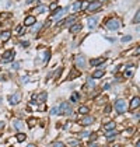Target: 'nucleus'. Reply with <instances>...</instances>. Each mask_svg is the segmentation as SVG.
Wrapping results in <instances>:
<instances>
[{
  "mask_svg": "<svg viewBox=\"0 0 140 147\" xmlns=\"http://www.w3.org/2000/svg\"><path fill=\"white\" fill-rule=\"evenodd\" d=\"M114 109H115L116 113H119V115L125 113L129 109V105H128V102H126V100H123V98H118L116 101L114 102Z\"/></svg>",
  "mask_w": 140,
  "mask_h": 147,
  "instance_id": "obj_1",
  "label": "nucleus"
},
{
  "mask_svg": "<svg viewBox=\"0 0 140 147\" xmlns=\"http://www.w3.org/2000/svg\"><path fill=\"white\" fill-rule=\"evenodd\" d=\"M59 111H60V115H66V116L73 115V108H71L70 102L63 101L60 105H59Z\"/></svg>",
  "mask_w": 140,
  "mask_h": 147,
  "instance_id": "obj_2",
  "label": "nucleus"
},
{
  "mask_svg": "<svg viewBox=\"0 0 140 147\" xmlns=\"http://www.w3.org/2000/svg\"><path fill=\"white\" fill-rule=\"evenodd\" d=\"M120 20H118V18H111V20H108L106 23H105V27L108 28V30H111V31H115L118 28H120Z\"/></svg>",
  "mask_w": 140,
  "mask_h": 147,
  "instance_id": "obj_3",
  "label": "nucleus"
},
{
  "mask_svg": "<svg viewBox=\"0 0 140 147\" xmlns=\"http://www.w3.org/2000/svg\"><path fill=\"white\" fill-rule=\"evenodd\" d=\"M140 108V97H132L129 101V111L136 112Z\"/></svg>",
  "mask_w": 140,
  "mask_h": 147,
  "instance_id": "obj_4",
  "label": "nucleus"
},
{
  "mask_svg": "<svg viewBox=\"0 0 140 147\" xmlns=\"http://www.w3.org/2000/svg\"><path fill=\"white\" fill-rule=\"evenodd\" d=\"M74 63H76V67L80 69V70L87 67V60H85V56H84V55H79V56L76 57Z\"/></svg>",
  "mask_w": 140,
  "mask_h": 147,
  "instance_id": "obj_5",
  "label": "nucleus"
},
{
  "mask_svg": "<svg viewBox=\"0 0 140 147\" xmlns=\"http://www.w3.org/2000/svg\"><path fill=\"white\" fill-rule=\"evenodd\" d=\"M21 97H23V94H21L20 91H15L14 94H11V95L9 97V104H10V105H17L18 102L21 101Z\"/></svg>",
  "mask_w": 140,
  "mask_h": 147,
  "instance_id": "obj_6",
  "label": "nucleus"
},
{
  "mask_svg": "<svg viewBox=\"0 0 140 147\" xmlns=\"http://www.w3.org/2000/svg\"><path fill=\"white\" fill-rule=\"evenodd\" d=\"M94 116H91V115H84L81 119L79 121V125H81V126H90V125L94 123Z\"/></svg>",
  "mask_w": 140,
  "mask_h": 147,
  "instance_id": "obj_7",
  "label": "nucleus"
},
{
  "mask_svg": "<svg viewBox=\"0 0 140 147\" xmlns=\"http://www.w3.org/2000/svg\"><path fill=\"white\" fill-rule=\"evenodd\" d=\"M13 59H14V51H6L1 55V60L3 62H11Z\"/></svg>",
  "mask_w": 140,
  "mask_h": 147,
  "instance_id": "obj_8",
  "label": "nucleus"
},
{
  "mask_svg": "<svg viewBox=\"0 0 140 147\" xmlns=\"http://www.w3.org/2000/svg\"><path fill=\"white\" fill-rule=\"evenodd\" d=\"M85 88H88V90H94L97 86H95V80L91 77V76H87V81H85V86H84Z\"/></svg>",
  "mask_w": 140,
  "mask_h": 147,
  "instance_id": "obj_9",
  "label": "nucleus"
},
{
  "mask_svg": "<svg viewBox=\"0 0 140 147\" xmlns=\"http://www.w3.org/2000/svg\"><path fill=\"white\" fill-rule=\"evenodd\" d=\"M46 98H48L46 91H42L41 94H36V104H45Z\"/></svg>",
  "mask_w": 140,
  "mask_h": 147,
  "instance_id": "obj_10",
  "label": "nucleus"
},
{
  "mask_svg": "<svg viewBox=\"0 0 140 147\" xmlns=\"http://www.w3.org/2000/svg\"><path fill=\"white\" fill-rule=\"evenodd\" d=\"M87 10L88 11H98V10H101V3L100 1H93L91 4H88Z\"/></svg>",
  "mask_w": 140,
  "mask_h": 147,
  "instance_id": "obj_11",
  "label": "nucleus"
},
{
  "mask_svg": "<svg viewBox=\"0 0 140 147\" xmlns=\"http://www.w3.org/2000/svg\"><path fill=\"white\" fill-rule=\"evenodd\" d=\"M116 127V122L115 121H108V122H105L104 123V130L105 132H108V130H114Z\"/></svg>",
  "mask_w": 140,
  "mask_h": 147,
  "instance_id": "obj_12",
  "label": "nucleus"
},
{
  "mask_svg": "<svg viewBox=\"0 0 140 147\" xmlns=\"http://www.w3.org/2000/svg\"><path fill=\"white\" fill-rule=\"evenodd\" d=\"M98 24V17L97 16H94V17H90L88 20H87V25H88V28L90 30H93L94 27Z\"/></svg>",
  "mask_w": 140,
  "mask_h": 147,
  "instance_id": "obj_13",
  "label": "nucleus"
},
{
  "mask_svg": "<svg viewBox=\"0 0 140 147\" xmlns=\"http://www.w3.org/2000/svg\"><path fill=\"white\" fill-rule=\"evenodd\" d=\"M66 11H67V9H59L58 11L55 13V16H53V20H55V21H59V20L66 14Z\"/></svg>",
  "mask_w": 140,
  "mask_h": 147,
  "instance_id": "obj_14",
  "label": "nucleus"
},
{
  "mask_svg": "<svg viewBox=\"0 0 140 147\" xmlns=\"http://www.w3.org/2000/svg\"><path fill=\"white\" fill-rule=\"evenodd\" d=\"M104 74H105V71L102 70V69H97V70L94 71L93 74H91V77H93L94 80H97V79H102V77H104Z\"/></svg>",
  "mask_w": 140,
  "mask_h": 147,
  "instance_id": "obj_15",
  "label": "nucleus"
},
{
  "mask_svg": "<svg viewBox=\"0 0 140 147\" xmlns=\"http://www.w3.org/2000/svg\"><path fill=\"white\" fill-rule=\"evenodd\" d=\"M66 146L67 147H79L80 146V140H79V139H67Z\"/></svg>",
  "mask_w": 140,
  "mask_h": 147,
  "instance_id": "obj_16",
  "label": "nucleus"
},
{
  "mask_svg": "<svg viewBox=\"0 0 140 147\" xmlns=\"http://www.w3.org/2000/svg\"><path fill=\"white\" fill-rule=\"evenodd\" d=\"M105 62V57H97V59H91L90 60V66H100Z\"/></svg>",
  "mask_w": 140,
  "mask_h": 147,
  "instance_id": "obj_17",
  "label": "nucleus"
},
{
  "mask_svg": "<svg viewBox=\"0 0 140 147\" xmlns=\"http://www.w3.org/2000/svg\"><path fill=\"white\" fill-rule=\"evenodd\" d=\"M77 112L80 113V115H88V112H90V107L88 105H80L79 107V109H77Z\"/></svg>",
  "mask_w": 140,
  "mask_h": 147,
  "instance_id": "obj_18",
  "label": "nucleus"
},
{
  "mask_svg": "<svg viewBox=\"0 0 140 147\" xmlns=\"http://www.w3.org/2000/svg\"><path fill=\"white\" fill-rule=\"evenodd\" d=\"M23 126H24V123L21 122V119H14V121H13V127H14L15 130H21Z\"/></svg>",
  "mask_w": 140,
  "mask_h": 147,
  "instance_id": "obj_19",
  "label": "nucleus"
},
{
  "mask_svg": "<svg viewBox=\"0 0 140 147\" xmlns=\"http://www.w3.org/2000/svg\"><path fill=\"white\" fill-rule=\"evenodd\" d=\"M118 133H119V132H118V130H115V129H114V130H108V132H105L104 135H105V137H106L108 140H109V139L112 140V139H114L115 136H118Z\"/></svg>",
  "mask_w": 140,
  "mask_h": 147,
  "instance_id": "obj_20",
  "label": "nucleus"
},
{
  "mask_svg": "<svg viewBox=\"0 0 140 147\" xmlns=\"http://www.w3.org/2000/svg\"><path fill=\"white\" fill-rule=\"evenodd\" d=\"M35 24V17L34 16H28V17H25V20H24V25H34Z\"/></svg>",
  "mask_w": 140,
  "mask_h": 147,
  "instance_id": "obj_21",
  "label": "nucleus"
},
{
  "mask_svg": "<svg viewBox=\"0 0 140 147\" xmlns=\"http://www.w3.org/2000/svg\"><path fill=\"white\" fill-rule=\"evenodd\" d=\"M80 101V94L79 92H71V95H70V102H73V104H76V102Z\"/></svg>",
  "mask_w": 140,
  "mask_h": 147,
  "instance_id": "obj_22",
  "label": "nucleus"
},
{
  "mask_svg": "<svg viewBox=\"0 0 140 147\" xmlns=\"http://www.w3.org/2000/svg\"><path fill=\"white\" fill-rule=\"evenodd\" d=\"M25 139H27V135H25V133H23V132H18V133L15 135V140H17L18 143H23V142H25Z\"/></svg>",
  "mask_w": 140,
  "mask_h": 147,
  "instance_id": "obj_23",
  "label": "nucleus"
},
{
  "mask_svg": "<svg viewBox=\"0 0 140 147\" xmlns=\"http://www.w3.org/2000/svg\"><path fill=\"white\" fill-rule=\"evenodd\" d=\"M91 133L93 132H90V130H81V132H79V139H88Z\"/></svg>",
  "mask_w": 140,
  "mask_h": 147,
  "instance_id": "obj_24",
  "label": "nucleus"
},
{
  "mask_svg": "<svg viewBox=\"0 0 140 147\" xmlns=\"http://www.w3.org/2000/svg\"><path fill=\"white\" fill-rule=\"evenodd\" d=\"M77 77H80V71H79V70H77V69H73V70H71V71H70L69 80L77 79Z\"/></svg>",
  "mask_w": 140,
  "mask_h": 147,
  "instance_id": "obj_25",
  "label": "nucleus"
},
{
  "mask_svg": "<svg viewBox=\"0 0 140 147\" xmlns=\"http://www.w3.org/2000/svg\"><path fill=\"white\" fill-rule=\"evenodd\" d=\"M80 30H81V24H74V25H71L70 32H71V34H77Z\"/></svg>",
  "mask_w": 140,
  "mask_h": 147,
  "instance_id": "obj_26",
  "label": "nucleus"
},
{
  "mask_svg": "<svg viewBox=\"0 0 140 147\" xmlns=\"http://www.w3.org/2000/svg\"><path fill=\"white\" fill-rule=\"evenodd\" d=\"M81 7H83V3H81V1H74V3H73V7H71V10H73V11H79V10H81Z\"/></svg>",
  "mask_w": 140,
  "mask_h": 147,
  "instance_id": "obj_27",
  "label": "nucleus"
},
{
  "mask_svg": "<svg viewBox=\"0 0 140 147\" xmlns=\"http://www.w3.org/2000/svg\"><path fill=\"white\" fill-rule=\"evenodd\" d=\"M74 20H76V17H74V16H70V17H67V18H65L63 23H59V25H60V24H62V25H69V24H71Z\"/></svg>",
  "mask_w": 140,
  "mask_h": 147,
  "instance_id": "obj_28",
  "label": "nucleus"
},
{
  "mask_svg": "<svg viewBox=\"0 0 140 147\" xmlns=\"http://www.w3.org/2000/svg\"><path fill=\"white\" fill-rule=\"evenodd\" d=\"M10 36H11L10 31H3L1 32V41H7V39H10Z\"/></svg>",
  "mask_w": 140,
  "mask_h": 147,
  "instance_id": "obj_29",
  "label": "nucleus"
},
{
  "mask_svg": "<svg viewBox=\"0 0 140 147\" xmlns=\"http://www.w3.org/2000/svg\"><path fill=\"white\" fill-rule=\"evenodd\" d=\"M27 125H28V127H34L35 125H36V119H35V118H30V119L27 121Z\"/></svg>",
  "mask_w": 140,
  "mask_h": 147,
  "instance_id": "obj_30",
  "label": "nucleus"
},
{
  "mask_svg": "<svg viewBox=\"0 0 140 147\" xmlns=\"http://www.w3.org/2000/svg\"><path fill=\"white\" fill-rule=\"evenodd\" d=\"M46 10H48L46 6H44V4H39V6L36 7V10H35V11H36V13H45Z\"/></svg>",
  "mask_w": 140,
  "mask_h": 147,
  "instance_id": "obj_31",
  "label": "nucleus"
},
{
  "mask_svg": "<svg viewBox=\"0 0 140 147\" xmlns=\"http://www.w3.org/2000/svg\"><path fill=\"white\" fill-rule=\"evenodd\" d=\"M49 113L53 116V115H60V111H59V107H53V108H50V111Z\"/></svg>",
  "mask_w": 140,
  "mask_h": 147,
  "instance_id": "obj_32",
  "label": "nucleus"
},
{
  "mask_svg": "<svg viewBox=\"0 0 140 147\" xmlns=\"http://www.w3.org/2000/svg\"><path fill=\"white\" fill-rule=\"evenodd\" d=\"M62 73H63V67H59V69H56V71L53 73V79H59Z\"/></svg>",
  "mask_w": 140,
  "mask_h": 147,
  "instance_id": "obj_33",
  "label": "nucleus"
},
{
  "mask_svg": "<svg viewBox=\"0 0 140 147\" xmlns=\"http://www.w3.org/2000/svg\"><path fill=\"white\" fill-rule=\"evenodd\" d=\"M52 147H66V144H65L63 142L58 140V142H53V143H52Z\"/></svg>",
  "mask_w": 140,
  "mask_h": 147,
  "instance_id": "obj_34",
  "label": "nucleus"
},
{
  "mask_svg": "<svg viewBox=\"0 0 140 147\" xmlns=\"http://www.w3.org/2000/svg\"><path fill=\"white\" fill-rule=\"evenodd\" d=\"M132 23L133 24H139L140 23V10L136 13V16H135V18L132 20Z\"/></svg>",
  "mask_w": 140,
  "mask_h": 147,
  "instance_id": "obj_35",
  "label": "nucleus"
},
{
  "mask_svg": "<svg viewBox=\"0 0 140 147\" xmlns=\"http://www.w3.org/2000/svg\"><path fill=\"white\" fill-rule=\"evenodd\" d=\"M132 74H133V71H132L130 69H128V70H125V71H123V76H125L126 79H129V77H132Z\"/></svg>",
  "mask_w": 140,
  "mask_h": 147,
  "instance_id": "obj_36",
  "label": "nucleus"
},
{
  "mask_svg": "<svg viewBox=\"0 0 140 147\" xmlns=\"http://www.w3.org/2000/svg\"><path fill=\"white\" fill-rule=\"evenodd\" d=\"M111 111H112V107H111L109 104H106V105H105V108H104V113H106V115H108Z\"/></svg>",
  "mask_w": 140,
  "mask_h": 147,
  "instance_id": "obj_37",
  "label": "nucleus"
},
{
  "mask_svg": "<svg viewBox=\"0 0 140 147\" xmlns=\"http://www.w3.org/2000/svg\"><path fill=\"white\" fill-rule=\"evenodd\" d=\"M97 133H95V132H93V133H91V136H90V137H88V142H95V140H97Z\"/></svg>",
  "mask_w": 140,
  "mask_h": 147,
  "instance_id": "obj_38",
  "label": "nucleus"
},
{
  "mask_svg": "<svg viewBox=\"0 0 140 147\" xmlns=\"http://www.w3.org/2000/svg\"><path fill=\"white\" fill-rule=\"evenodd\" d=\"M15 32H17V35H23L24 34V28L21 27V25H18L17 30H15Z\"/></svg>",
  "mask_w": 140,
  "mask_h": 147,
  "instance_id": "obj_39",
  "label": "nucleus"
},
{
  "mask_svg": "<svg viewBox=\"0 0 140 147\" xmlns=\"http://www.w3.org/2000/svg\"><path fill=\"white\" fill-rule=\"evenodd\" d=\"M49 57H50V52H49V51H46V52H45V56H44V63H48Z\"/></svg>",
  "mask_w": 140,
  "mask_h": 147,
  "instance_id": "obj_40",
  "label": "nucleus"
},
{
  "mask_svg": "<svg viewBox=\"0 0 140 147\" xmlns=\"http://www.w3.org/2000/svg\"><path fill=\"white\" fill-rule=\"evenodd\" d=\"M87 147H98V143H97V142H88V143H87Z\"/></svg>",
  "mask_w": 140,
  "mask_h": 147,
  "instance_id": "obj_41",
  "label": "nucleus"
},
{
  "mask_svg": "<svg viewBox=\"0 0 140 147\" xmlns=\"http://www.w3.org/2000/svg\"><path fill=\"white\" fill-rule=\"evenodd\" d=\"M49 9H50V10H52V11H55V10H56V9H58V3H56V1H55V3H52V4H50V7H49Z\"/></svg>",
  "mask_w": 140,
  "mask_h": 147,
  "instance_id": "obj_42",
  "label": "nucleus"
},
{
  "mask_svg": "<svg viewBox=\"0 0 140 147\" xmlns=\"http://www.w3.org/2000/svg\"><path fill=\"white\" fill-rule=\"evenodd\" d=\"M109 88H111V83H105L104 86H102V90H109Z\"/></svg>",
  "mask_w": 140,
  "mask_h": 147,
  "instance_id": "obj_43",
  "label": "nucleus"
},
{
  "mask_svg": "<svg viewBox=\"0 0 140 147\" xmlns=\"http://www.w3.org/2000/svg\"><path fill=\"white\" fill-rule=\"evenodd\" d=\"M130 39H132V36H130V35H126V36L122 38V42H128V41H130Z\"/></svg>",
  "mask_w": 140,
  "mask_h": 147,
  "instance_id": "obj_44",
  "label": "nucleus"
},
{
  "mask_svg": "<svg viewBox=\"0 0 140 147\" xmlns=\"http://www.w3.org/2000/svg\"><path fill=\"white\" fill-rule=\"evenodd\" d=\"M126 132H128V135H133V133L136 132V129H135V127H129Z\"/></svg>",
  "mask_w": 140,
  "mask_h": 147,
  "instance_id": "obj_45",
  "label": "nucleus"
},
{
  "mask_svg": "<svg viewBox=\"0 0 140 147\" xmlns=\"http://www.w3.org/2000/svg\"><path fill=\"white\" fill-rule=\"evenodd\" d=\"M13 69H14V70H18V69H20V63H18V62H15V63L13 65Z\"/></svg>",
  "mask_w": 140,
  "mask_h": 147,
  "instance_id": "obj_46",
  "label": "nucleus"
},
{
  "mask_svg": "<svg viewBox=\"0 0 140 147\" xmlns=\"http://www.w3.org/2000/svg\"><path fill=\"white\" fill-rule=\"evenodd\" d=\"M21 45H23V46H28V45H30V42H28V41H23V42H21Z\"/></svg>",
  "mask_w": 140,
  "mask_h": 147,
  "instance_id": "obj_47",
  "label": "nucleus"
},
{
  "mask_svg": "<svg viewBox=\"0 0 140 147\" xmlns=\"http://www.w3.org/2000/svg\"><path fill=\"white\" fill-rule=\"evenodd\" d=\"M135 55H137V56L140 55V46L137 48V49H136V51H135Z\"/></svg>",
  "mask_w": 140,
  "mask_h": 147,
  "instance_id": "obj_48",
  "label": "nucleus"
},
{
  "mask_svg": "<svg viewBox=\"0 0 140 147\" xmlns=\"http://www.w3.org/2000/svg\"><path fill=\"white\" fill-rule=\"evenodd\" d=\"M4 127V122L3 121H0V129H3Z\"/></svg>",
  "mask_w": 140,
  "mask_h": 147,
  "instance_id": "obj_49",
  "label": "nucleus"
},
{
  "mask_svg": "<svg viewBox=\"0 0 140 147\" xmlns=\"http://www.w3.org/2000/svg\"><path fill=\"white\" fill-rule=\"evenodd\" d=\"M25 147H36V146H35V144H32V143H31V144H28V146H25Z\"/></svg>",
  "mask_w": 140,
  "mask_h": 147,
  "instance_id": "obj_50",
  "label": "nucleus"
},
{
  "mask_svg": "<svg viewBox=\"0 0 140 147\" xmlns=\"http://www.w3.org/2000/svg\"><path fill=\"white\" fill-rule=\"evenodd\" d=\"M32 1H34V0H27V3H28V4H31Z\"/></svg>",
  "mask_w": 140,
  "mask_h": 147,
  "instance_id": "obj_51",
  "label": "nucleus"
},
{
  "mask_svg": "<svg viewBox=\"0 0 140 147\" xmlns=\"http://www.w3.org/2000/svg\"><path fill=\"white\" fill-rule=\"evenodd\" d=\"M136 147H140V140L137 142V143H136Z\"/></svg>",
  "mask_w": 140,
  "mask_h": 147,
  "instance_id": "obj_52",
  "label": "nucleus"
},
{
  "mask_svg": "<svg viewBox=\"0 0 140 147\" xmlns=\"http://www.w3.org/2000/svg\"><path fill=\"white\" fill-rule=\"evenodd\" d=\"M114 147H122V146H120L119 143H116V144H115V146H114Z\"/></svg>",
  "mask_w": 140,
  "mask_h": 147,
  "instance_id": "obj_53",
  "label": "nucleus"
},
{
  "mask_svg": "<svg viewBox=\"0 0 140 147\" xmlns=\"http://www.w3.org/2000/svg\"><path fill=\"white\" fill-rule=\"evenodd\" d=\"M88 1H91V3H93V1H97V0H88Z\"/></svg>",
  "mask_w": 140,
  "mask_h": 147,
  "instance_id": "obj_54",
  "label": "nucleus"
},
{
  "mask_svg": "<svg viewBox=\"0 0 140 147\" xmlns=\"http://www.w3.org/2000/svg\"><path fill=\"white\" fill-rule=\"evenodd\" d=\"M0 102H1V97H0Z\"/></svg>",
  "mask_w": 140,
  "mask_h": 147,
  "instance_id": "obj_55",
  "label": "nucleus"
},
{
  "mask_svg": "<svg viewBox=\"0 0 140 147\" xmlns=\"http://www.w3.org/2000/svg\"><path fill=\"white\" fill-rule=\"evenodd\" d=\"M10 147H14V146H10Z\"/></svg>",
  "mask_w": 140,
  "mask_h": 147,
  "instance_id": "obj_56",
  "label": "nucleus"
}]
</instances>
